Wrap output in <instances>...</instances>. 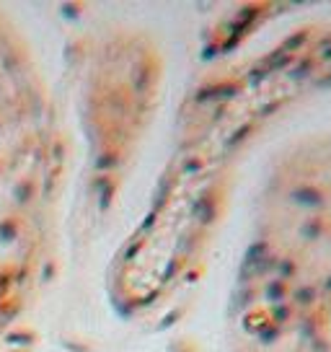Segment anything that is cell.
<instances>
[{
    "label": "cell",
    "mask_w": 331,
    "mask_h": 352,
    "mask_svg": "<svg viewBox=\"0 0 331 352\" xmlns=\"http://www.w3.org/2000/svg\"><path fill=\"white\" fill-rule=\"evenodd\" d=\"M62 148L39 60L0 11V352H16L47 285Z\"/></svg>",
    "instance_id": "6da1fadb"
}]
</instances>
